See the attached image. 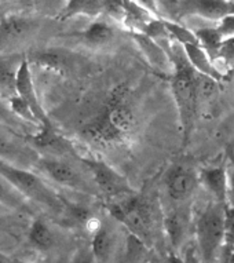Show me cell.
<instances>
[{"label":"cell","instance_id":"cell-1","mask_svg":"<svg viewBox=\"0 0 234 263\" xmlns=\"http://www.w3.org/2000/svg\"><path fill=\"white\" fill-rule=\"evenodd\" d=\"M136 125V113L128 102V88L120 86L113 90L104 110L87 123L80 134L86 142L94 146L112 147L128 141Z\"/></svg>","mask_w":234,"mask_h":263},{"label":"cell","instance_id":"cell-2","mask_svg":"<svg viewBox=\"0 0 234 263\" xmlns=\"http://www.w3.org/2000/svg\"><path fill=\"white\" fill-rule=\"evenodd\" d=\"M226 208L212 200L196 219V240L203 263H217L225 248Z\"/></svg>","mask_w":234,"mask_h":263},{"label":"cell","instance_id":"cell-3","mask_svg":"<svg viewBox=\"0 0 234 263\" xmlns=\"http://www.w3.org/2000/svg\"><path fill=\"white\" fill-rule=\"evenodd\" d=\"M0 178L11 185L22 197L54 211H64L66 203L37 175L28 168L0 160Z\"/></svg>","mask_w":234,"mask_h":263},{"label":"cell","instance_id":"cell-4","mask_svg":"<svg viewBox=\"0 0 234 263\" xmlns=\"http://www.w3.org/2000/svg\"><path fill=\"white\" fill-rule=\"evenodd\" d=\"M109 211L114 219L123 223L135 240L142 244L152 242V208L146 200L136 197L135 194L124 199L112 200Z\"/></svg>","mask_w":234,"mask_h":263},{"label":"cell","instance_id":"cell-5","mask_svg":"<svg viewBox=\"0 0 234 263\" xmlns=\"http://www.w3.org/2000/svg\"><path fill=\"white\" fill-rule=\"evenodd\" d=\"M39 21L24 14H9L0 18V57L21 54L39 30Z\"/></svg>","mask_w":234,"mask_h":263},{"label":"cell","instance_id":"cell-6","mask_svg":"<svg viewBox=\"0 0 234 263\" xmlns=\"http://www.w3.org/2000/svg\"><path fill=\"white\" fill-rule=\"evenodd\" d=\"M36 167L44 175H47L52 182H55L56 185L83 192V193H91V186L87 183L82 174L66 160L60 159V157L40 156Z\"/></svg>","mask_w":234,"mask_h":263},{"label":"cell","instance_id":"cell-7","mask_svg":"<svg viewBox=\"0 0 234 263\" xmlns=\"http://www.w3.org/2000/svg\"><path fill=\"white\" fill-rule=\"evenodd\" d=\"M82 161L90 170L96 187L102 193L106 194L109 199H124L127 196L134 194L126 179L117 173L116 170H113L110 165L104 163L102 160L82 159Z\"/></svg>","mask_w":234,"mask_h":263},{"label":"cell","instance_id":"cell-8","mask_svg":"<svg viewBox=\"0 0 234 263\" xmlns=\"http://www.w3.org/2000/svg\"><path fill=\"white\" fill-rule=\"evenodd\" d=\"M25 141L40 156L64 159L65 155L73 153V147L70 142L56 133L54 125H42L36 134H29Z\"/></svg>","mask_w":234,"mask_h":263},{"label":"cell","instance_id":"cell-9","mask_svg":"<svg viewBox=\"0 0 234 263\" xmlns=\"http://www.w3.org/2000/svg\"><path fill=\"white\" fill-rule=\"evenodd\" d=\"M179 13L183 17H199L218 24L222 18L234 14V0H182Z\"/></svg>","mask_w":234,"mask_h":263},{"label":"cell","instance_id":"cell-10","mask_svg":"<svg viewBox=\"0 0 234 263\" xmlns=\"http://www.w3.org/2000/svg\"><path fill=\"white\" fill-rule=\"evenodd\" d=\"M39 157V153L33 151L26 141L24 142L13 133L0 128V160L26 168L29 164L36 165Z\"/></svg>","mask_w":234,"mask_h":263},{"label":"cell","instance_id":"cell-11","mask_svg":"<svg viewBox=\"0 0 234 263\" xmlns=\"http://www.w3.org/2000/svg\"><path fill=\"white\" fill-rule=\"evenodd\" d=\"M200 183L199 175L185 164H175L165 175V186L169 199L183 201L190 197Z\"/></svg>","mask_w":234,"mask_h":263},{"label":"cell","instance_id":"cell-12","mask_svg":"<svg viewBox=\"0 0 234 263\" xmlns=\"http://www.w3.org/2000/svg\"><path fill=\"white\" fill-rule=\"evenodd\" d=\"M15 91H17L18 97H21L22 100L29 105V108L32 109L36 119L39 120L40 127L42 125H52V123L48 119L47 113L44 112L43 106L40 104L39 97H37V92H36L35 83H33V78H32L31 64L28 61V57L24 58L21 66L18 69Z\"/></svg>","mask_w":234,"mask_h":263},{"label":"cell","instance_id":"cell-13","mask_svg":"<svg viewBox=\"0 0 234 263\" xmlns=\"http://www.w3.org/2000/svg\"><path fill=\"white\" fill-rule=\"evenodd\" d=\"M199 178L200 185L208 192L213 201L227 207V167H207L200 171Z\"/></svg>","mask_w":234,"mask_h":263},{"label":"cell","instance_id":"cell-14","mask_svg":"<svg viewBox=\"0 0 234 263\" xmlns=\"http://www.w3.org/2000/svg\"><path fill=\"white\" fill-rule=\"evenodd\" d=\"M131 36H132V39L135 40L136 46L152 68H154L159 72H163V73H168L169 69H172L173 72V65L171 62V58L163 46L150 39L145 33H131Z\"/></svg>","mask_w":234,"mask_h":263},{"label":"cell","instance_id":"cell-15","mask_svg":"<svg viewBox=\"0 0 234 263\" xmlns=\"http://www.w3.org/2000/svg\"><path fill=\"white\" fill-rule=\"evenodd\" d=\"M117 237L109 223H101L94 230L91 241V251L96 263H110L116 251Z\"/></svg>","mask_w":234,"mask_h":263},{"label":"cell","instance_id":"cell-16","mask_svg":"<svg viewBox=\"0 0 234 263\" xmlns=\"http://www.w3.org/2000/svg\"><path fill=\"white\" fill-rule=\"evenodd\" d=\"M183 48H185V52H186V57L190 62L191 68L196 72H199L200 74H204L207 78L213 79L217 82H221L225 79L226 74L218 68L212 58L207 54V51L200 44H185Z\"/></svg>","mask_w":234,"mask_h":263},{"label":"cell","instance_id":"cell-17","mask_svg":"<svg viewBox=\"0 0 234 263\" xmlns=\"http://www.w3.org/2000/svg\"><path fill=\"white\" fill-rule=\"evenodd\" d=\"M25 57L24 54L0 57V97L3 100H9L17 94V73Z\"/></svg>","mask_w":234,"mask_h":263},{"label":"cell","instance_id":"cell-18","mask_svg":"<svg viewBox=\"0 0 234 263\" xmlns=\"http://www.w3.org/2000/svg\"><path fill=\"white\" fill-rule=\"evenodd\" d=\"M116 37V29L106 21H94L80 33V39L91 48H101L108 46Z\"/></svg>","mask_w":234,"mask_h":263},{"label":"cell","instance_id":"cell-19","mask_svg":"<svg viewBox=\"0 0 234 263\" xmlns=\"http://www.w3.org/2000/svg\"><path fill=\"white\" fill-rule=\"evenodd\" d=\"M165 233L168 241L175 251H179L187 237V216L181 210L169 212L164 219Z\"/></svg>","mask_w":234,"mask_h":263},{"label":"cell","instance_id":"cell-20","mask_svg":"<svg viewBox=\"0 0 234 263\" xmlns=\"http://www.w3.org/2000/svg\"><path fill=\"white\" fill-rule=\"evenodd\" d=\"M28 57L29 64L54 73H64L66 70V57L56 50H43Z\"/></svg>","mask_w":234,"mask_h":263},{"label":"cell","instance_id":"cell-21","mask_svg":"<svg viewBox=\"0 0 234 263\" xmlns=\"http://www.w3.org/2000/svg\"><path fill=\"white\" fill-rule=\"evenodd\" d=\"M154 18H156L154 15L136 5L134 0H131L126 5V17L123 26L127 30H130V33H143V30L146 29V26Z\"/></svg>","mask_w":234,"mask_h":263},{"label":"cell","instance_id":"cell-22","mask_svg":"<svg viewBox=\"0 0 234 263\" xmlns=\"http://www.w3.org/2000/svg\"><path fill=\"white\" fill-rule=\"evenodd\" d=\"M29 242L39 251H47L55 244V236L47 222L42 218H36L29 228Z\"/></svg>","mask_w":234,"mask_h":263},{"label":"cell","instance_id":"cell-23","mask_svg":"<svg viewBox=\"0 0 234 263\" xmlns=\"http://www.w3.org/2000/svg\"><path fill=\"white\" fill-rule=\"evenodd\" d=\"M104 2L105 0H69L60 20H68L76 15L98 17L104 13Z\"/></svg>","mask_w":234,"mask_h":263},{"label":"cell","instance_id":"cell-24","mask_svg":"<svg viewBox=\"0 0 234 263\" xmlns=\"http://www.w3.org/2000/svg\"><path fill=\"white\" fill-rule=\"evenodd\" d=\"M21 3L25 9L44 17L61 18L69 0H21Z\"/></svg>","mask_w":234,"mask_h":263},{"label":"cell","instance_id":"cell-25","mask_svg":"<svg viewBox=\"0 0 234 263\" xmlns=\"http://www.w3.org/2000/svg\"><path fill=\"white\" fill-rule=\"evenodd\" d=\"M194 33L197 36V39H199L200 46L212 58L213 62H217L219 51H221L222 43L225 42L223 37L219 35L217 28L215 26H204V28L196 29Z\"/></svg>","mask_w":234,"mask_h":263},{"label":"cell","instance_id":"cell-26","mask_svg":"<svg viewBox=\"0 0 234 263\" xmlns=\"http://www.w3.org/2000/svg\"><path fill=\"white\" fill-rule=\"evenodd\" d=\"M0 205L10 208V210H17V211H25L28 210V203L25 197H22L13 186L9 185L7 182L0 178Z\"/></svg>","mask_w":234,"mask_h":263},{"label":"cell","instance_id":"cell-27","mask_svg":"<svg viewBox=\"0 0 234 263\" xmlns=\"http://www.w3.org/2000/svg\"><path fill=\"white\" fill-rule=\"evenodd\" d=\"M164 24L173 42L182 44V46H185V44H200L194 30L189 29L187 26L182 25L179 22L169 21V20H164Z\"/></svg>","mask_w":234,"mask_h":263},{"label":"cell","instance_id":"cell-28","mask_svg":"<svg viewBox=\"0 0 234 263\" xmlns=\"http://www.w3.org/2000/svg\"><path fill=\"white\" fill-rule=\"evenodd\" d=\"M7 104H9L10 110L13 112V115L17 117L18 120L25 121V123H31L33 125H39V120L36 119V116L32 112V109L29 108V105L26 104L25 101L22 100L21 97H18L17 94L11 97L7 100Z\"/></svg>","mask_w":234,"mask_h":263},{"label":"cell","instance_id":"cell-29","mask_svg":"<svg viewBox=\"0 0 234 263\" xmlns=\"http://www.w3.org/2000/svg\"><path fill=\"white\" fill-rule=\"evenodd\" d=\"M126 2L124 0H105L104 13L108 15L113 22L122 24L126 17Z\"/></svg>","mask_w":234,"mask_h":263},{"label":"cell","instance_id":"cell-30","mask_svg":"<svg viewBox=\"0 0 234 263\" xmlns=\"http://www.w3.org/2000/svg\"><path fill=\"white\" fill-rule=\"evenodd\" d=\"M215 64H217L218 68H219V66H225V69L233 68L234 66V37H230V39L225 40V42L222 43L221 51H219V55H218V60ZM219 69H221V68H219Z\"/></svg>","mask_w":234,"mask_h":263},{"label":"cell","instance_id":"cell-31","mask_svg":"<svg viewBox=\"0 0 234 263\" xmlns=\"http://www.w3.org/2000/svg\"><path fill=\"white\" fill-rule=\"evenodd\" d=\"M20 123L21 120H18L17 117L14 116L13 112L10 110L9 104L3 101V98L0 97V124L9 125V128H15V127H20Z\"/></svg>","mask_w":234,"mask_h":263},{"label":"cell","instance_id":"cell-32","mask_svg":"<svg viewBox=\"0 0 234 263\" xmlns=\"http://www.w3.org/2000/svg\"><path fill=\"white\" fill-rule=\"evenodd\" d=\"M219 35L223 37V40H227L230 37H234V14H230L227 17L222 18L221 21L215 25Z\"/></svg>","mask_w":234,"mask_h":263},{"label":"cell","instance_id":"cell-33","mask_svg":"<svg viewBox=\"0 0 234 263\" xmlns=\"http://www.w3.org/2000/svg\"><path fill=\"white\" fill-rule=\"evenodd\" d=\"M227 207H234V163L227 167Z\"/></svg>","mask_w":234,"mask_h":263},{"label":"cell","instance_id":"cell-34","mask_svg":"<svg viewBox=\"0 0 234 263\" xmlns=\"http://www.w3.org/2000/svg\"><path fill=\"white\" fill-rule=\"evenodd\" d=\"M73 263H96L95 256L92 254L91 247L90 248H83L76 254Z\"/></svg>","mask_w":234,"mask_h":263},{"label":"cell","instance_id":"cell-35","mask_svg":"<svg viewBox=\"0 0 234 263\" xmlns=\"http://www.w3.org/2000/svg\"><path fill=\"white\" fill-rule=\"evenodd\" d=\"M136 5H139L142 9L154 15L156 18H160L159 15V6H157V0H134Z\"/></svg>","mask_w":234,"mask_h":263},{"label":"cell","instance_id":"cell-36","mask_svg":"<svg viewBox=\"0 0 234 263\" xmlns=\"http://www.w3.org/2000/svg\"><path fill=\"white\" fill-rule=\"evenodd\" d=\"M0 263H10V259L5 254L0 252Z\"/></svg>","mask_w":234,"mask_h":263},{"label":"cell","instance_id":"cell-37","mask_svg":"<svg viewBox=\"0 0 234 263\" xmlns=\"http://www.w3.org/2000/svg\"><path fill=\"white\" fill-rule=\"evenodd\" d=\"M9 2H13V0H0V6L5 5V3H9Z\"/></svg>","mask_w":234,"mask_h":263},{"label":"cell","instance_id":"cell-38","mask_svg":"<svg viewBox=\"0 0 234 263\" xmlns=\"http://www.w3.org/2000/svg\"><path fill=\"white\" fill-rule=\"evenodd\" d=\"M24 263H39V262H24Z\"/></svg>","mask_w":234,"mask_h":263},{"label":"cell","instance_id":"cell-39","mask_svg":"<svg viewBox=\"0 0 234 263\" xmlns=\"http://www.w3.org/2000/svg\"><path fill=\"white\" fill-rule=\"evenodd\" d=\"M124 2H126V3H128V2H131V0H124Z\"/></svg>","mask_w":234,"mask_h":263},{"label":"cell","instance_id":"cell-40","mask_svg":"<svg viewBox=\"0 0 234 263\" xmlns=\"http://www.w3.org/2000/svg\"><path fill=\"white\" fill-rule=\"evenodd\" d=\"M2 17H3V14H0V18H2Z\"/></svg>","mask_w":234,"mask_h":263},{"label":"cell","instance_id":"cell-41","mask_svg":"<svg viewBox=\"0 0 234 263\" xmlns=\"http://www.w3.org/2000/svg\"><path fill=\"white\" fill-rule=\"evenodd\" d=\"M150 263H157V262H150Z\"/></svg>","mask_w":234,"mask_h":263}]
</instances>
